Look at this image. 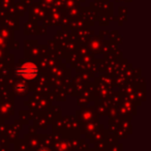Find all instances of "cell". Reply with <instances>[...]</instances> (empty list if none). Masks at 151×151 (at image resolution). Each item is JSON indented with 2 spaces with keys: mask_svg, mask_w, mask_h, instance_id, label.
I'll use <instances>...</instances> for the list:
<instances>
[{
  "mask_svg": "<svg viewBox=\"0 0 151 151\" xmlns=\"http://www.w3.org/2000/svg\"><path fill=\"white\" fill-rule=\"evenodd\" d=\"M42 151H46V150H42Z\"/></svg>",
  "mask_w": 151,
  "mask_h": 151,
  "instance_id": "cell-2",
  "label": "cell"
},
{
  "mask_svg": "<svg viewBox=\"0 0 151 151\" xmlns=\"http://www.w3.org/2000/svg\"><path fill=\"white\" fill-rule=\"evenodd\" d=\"M18 73L23 76V77H25L26 79H32L34 76H36L37 68H36V66L33 64H26V65H24V66H22L21 68L18 70Z\"/></svg>",
  "mask_w": 151,
  "mask_h": 151,
  "instance_id": "cell-1",
  "label": "cell"
}]
</instances>
